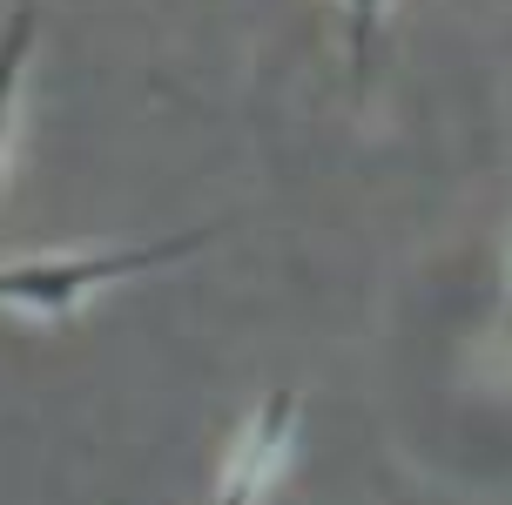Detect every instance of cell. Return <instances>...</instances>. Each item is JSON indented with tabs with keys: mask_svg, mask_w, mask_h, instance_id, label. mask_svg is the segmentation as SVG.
Returning a JSON list of instances; mask_svg holds the SVG:
<instances>
[{
	"mask_svg": "<svg viewBox=\"0 0 512 505\" xmlns=\"http://www.w3.org/2000/svg\"><path fill=\"white\" fill-rule=\"evenodd\" d=\"M290 425H297V391H270L263 411H256V425H250V438H243V452H236V465H230L223 505H256L263 479L277 472L283 445H290Z\"/></svg>",
	"mask_w": 512,
	"mask_h": 505,
	"instance_id": "cell-2",
	"label": "cell"
},
{
	"mask_svg": "<svg viewBox=\"0 0 512 505\" xmlns=\"http://www.w3.org/2000/svg\"><path fill=\"white\" fill-rule=\"evenodd\" d=\"M378 14H384V0H344V21H351V81H358V88H364V75H371Z\"/></svg>",
	"mask_w": 512,
	"mask_h": 505,
	"instance_id": "cell-4",
	"label": "cell"
},
{
	"mask_svg": "<svg viewBox=\"0 0 512 505\" xmlns=\"http://www.w3.org/2000/svg\"><path fill=\"white\" fill-rule=\"evenodd\" d=\"M34 0H21L7 27H0V142H7V108H14V88H21V68H27V48H34Z\"/></svg>",
	"mask_w": 512,
	"mask_h": 505,
	"instance_id": "cell-3",
	"label": "cell"
},
{
	"mask_svg": "<svg viewBox=\"0 0 512 505\" xmlns=\"http://www.w3.org/2000/svg\"><path fill=\"white\" fill-rule=\"evenodd\" d=\"M209 229H189V236H169V243H142V250H108V256H48V263H14L0 270V303H21V310H41L48 324H68L75 303L95 290V283L135 277V270H155V263H176V256L203 250Z\"/></svg>",
	"mask_w": 512,
	"mask_h": 505,
	"instance_id": "cell-1",
	"label": "cell"
}]
</instances>
